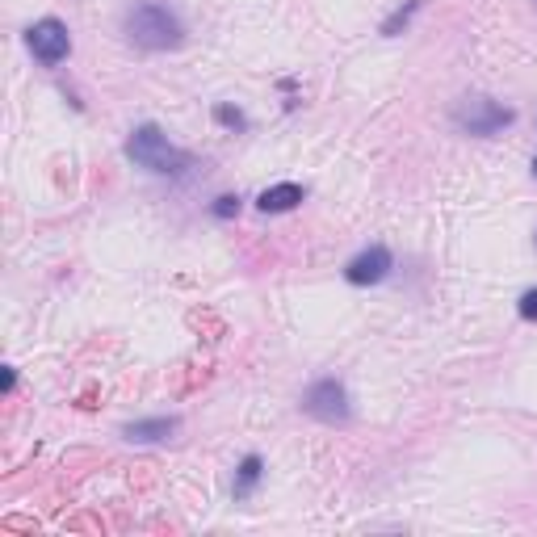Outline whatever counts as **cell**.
I'll list each match as a JSON object with an SVG mask.
<instances>
[{"label":"cell","mask_w":537,"mask_h":537,"mask_svg":"<svg viewBox=\"0 0 537 537\" xmlns=\"http://www.w3.org/2000/svg\"><path fill=\"white\" fill-rule=\"evenodd\" d=\"M303 412L315 416V420H324V424H349L353 407H349L345 382H336V378H319V382H311V386H307V395H303Z\"/></svg>","instance_id":"obj_4"},{"label":"cell","mask_w":537,"mask_h":537,"mask_svg":"<svg viewBox=\"0 0 537 537\" xmlns=\"http://www.w3.org/2000/svg\"><path fill=\"white\" fill-rule=\"evenodd\" d=\"M126 38H131L135 47H143V51H168V47H181L185 26H181V17L173 9L147 0V5H135L131 13H126Z\"/></svg>","instance_id":"obj_1"},{"label":"cell","mask_w":537,"mask_h":537,"mask_svg":"<svg viewBox=\"0 0 537 537\" xmlns=\"http://www.w3.org/2000/svg\"><path fill=\"white\" fill-rule=\"evenodd\" d=\"M420 9H424V0H407V5H403V9H395L391 17H386V21H382V34H386V38H395L399 30H407V21H412V17L420 13Z\"/></svg>","instance_id":"obj_10"},{"label":"cell","mask_w":537,"mask_h":537,"mask_svg":"<svg viewBox=\"0 0 537 537\" xmlns=\"http://www.w3.org/2000/svg\"><path fill=\"white\" fill-rule=\"evenodd\" d=\"M181 428L177 416H156V420H135V424H126L122 428V437L126 441H135V445H156V441H168Z\"/></svg>","instance_id":"obj_7"},{"label":"cell","mask_w":537,"mask_h":537,"mask_svg":"<svg viewBox=\"0 0 537 537\" xmlns=\"http://www.w3.org/2000/svg\"><path fill=\"white\" fill-rule=\"evenodd\" d=\"M533 177H537V160H533Z\"/></svg>","instance_id":"obj_14"},{"label":"cell","mask_w":537,"mask_h":537,"mask_svg":"<svg viewBox=\"0 0 537 537\" xmlns=\"http://www.w3.org/2000/svg\"><path fill=\"white\" fill-rule=\"evenodd\" d=\"M256 483H261V458L248 454V458H244V466H240V479H235V500L252 496V487H256Z\"/></svg>","instance_id":"obj_9"},{"label":"cell","mask_w":537,"mask_h":537,"mask_svg":"<svg viewBox=\"0 0 537 537\" xmlns=\"http://www.w3.org/2000/svg\"><path fill=\"white\" fill-rule=\"evenodd\" d=\"M521 319H537V286L521 294Z\"/></svg>","instance_id":"obj_13"},{"label":"cell","mask_w":537,"mask_h":537,"mask_svg":"<svg viewBox=\"0 0 537 537\" xmlns=\"http://www.w3.org/2000/svg\"><path fill=\"white\" fill-rule=\"evenodd\" d=\"M395 269V256H391V248H382V244H374V248H365V252H357L353 261L345 265V282L349 286H378L386 273Z\"/></svg>","instance_id":"obj_6"},{"label":"cell","mask_w":537,"mask_h":537,"mask_svg":"<svg viewBox=\"0 0 537 537\" xmlns=\"http://www.w3.org/2000/svg\"><path fill=\"white\" fill-rule=\"evenodd\" d=\"M214 118H219L223 126H231V131H244V126H248V118H244L240 110H231V105H219V110H214Z\"/></svg>","instance_id":"obj_11"},{"label":"cell","mask_w":537,"mask_h":537,"mask_svg":"<svg viewBox=\"0 0 537 537\" xmlns=\"http://www.w3.org/2000/svg\"><path fill=\"white\" fill-rule=\"evenodd\" d=\"M214 214H219V219H235V214H240V198H219L214 202Z\"/></svg>","instance_id":"obj_12"},{"label":"cell","mask_w":537,"mask_h":537,"mask_svg":"<svg viewBox=\"0 0 537 537\" xmlns=\"http://www.w3.org/2000/svg\"><path fill=\"white\" fill-rule=\"evenodd\" d=\"M298 202H303V185H294V181H282V185H269L265 193H261V206L265 214H286V210H294Z\"/></svg>","instance_id":"obj_8"},{"label":"cell","mask_w":537,"mask_h":537,"mask_svg":"<svg viewBox=\"0 0 537 537\" xmlns=\"http://www.w3.org/2000/svg\"><path fill=\"white\" fill-rule=\"evenodd\" d=\"M126 156H131L139 168H147V173H160V177H173V173H185L189 168V156L181 152V147L168 143V135L156 122L135 126L131 139H126Z\"/></svg>","instance_id":"obj_2"},{"label":"cell","mask_w":537,"mask_h":537,"mask_svg":"<svg viewBox=\"0 0 537 537\" xmlns=\"http://www.w3.org/2000/svg\"><path fill=\"white\" fill-rule=\"evenodd\" d=\"M26 47L34 51V59L42 63V68H59V63L72 55V34L59 17H42L26 30Z\"/></svg>","instance_id":"obj_5"},{"label":"cell","mask_w":537,"mask_h":537,"mask_svg":"<svg viewBox=\"0 0 537 537\" xmlns=\"http://www.w3.org/2000/svg\"><path fill=\"white\" fill-rule=\"evenodd\" d=\"M512 114L508 105H500V101H491V97H466V101H458V110H454V122H458V131H466V135H479V139H487V135H500L504 126H512Z\"/></svg>","instance_id":"obj_3"}]
</instances>
